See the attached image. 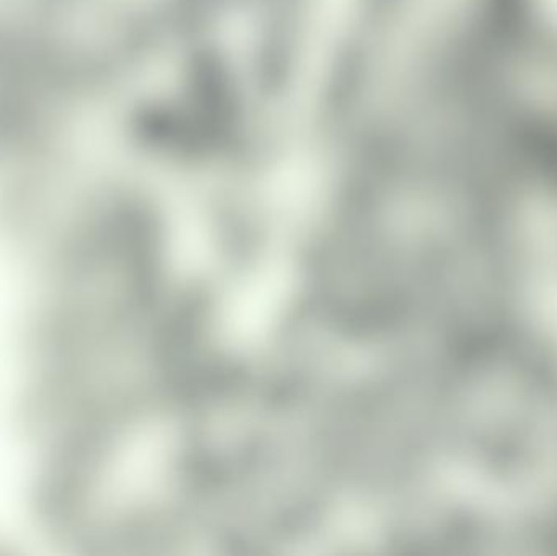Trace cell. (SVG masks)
Here are the masks:
<instances>
[{"instance_id":"cell-1","label":"cell","mask_w":557,"mask_h":556,"mask_svg":"<svg viewBox=\"0 0 557 556\" xmlns=\"http://www.w3.org/2000/svg\"><path fill=\"white\" fill-rule=\"evenodd\" d=\"M46 97L18 42L0 36V152H5L32 124Z\"/></svg>"}]
</instances>
